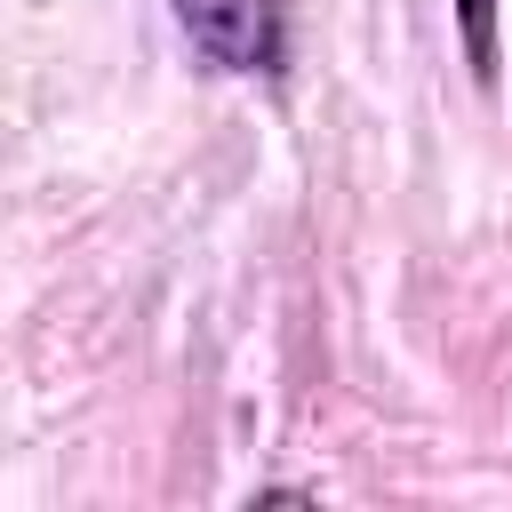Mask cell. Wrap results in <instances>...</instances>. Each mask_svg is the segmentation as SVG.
I'll return each mask as SVG.
<instances>
[{
  "label": "cell",
  "instance_id": "cell-1",
  "mask_svg": "<svg viewBox=\"0 0 512 512\" xmlns=\"http://www.w3.org/2000/svg\"><path fill=\"white\" fill-rule=\"evenodd\" d=\"M168 8H176L184 40L224 72H280V56H288L280 0H168Z\"/></svg>",
  "mask_w": 512,
  "mask_h": 512
},
{
  "label": "cell",
  "instance_id": "cell-2",
  "mask_svg": "<svg viewBox=\"0 0 512 512\" xmlns=\"http://www.w3.org/2000/svg\"><path fill=\"white\" fill-rule=\"evenodd\" d=\"M456 32H464V64L480 88H496V0H456Z\"/></svg>",
  "mask_w": 512,
  "mask_h": 512
}]
</instances>
